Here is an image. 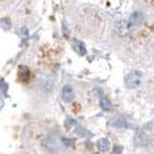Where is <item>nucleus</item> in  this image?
<instances>
[{"label":"nucleus","mask_w":154,"mask_h":154,"mask_svg":"<svg viewBox=\"0 0 154 154\" xmlns=\"http://www.w3.org/2000/svg\"><path fill=\"white\" fill-rule=\"evenodd\" d=\"M141 75L138 71H131L125 78V84L129 89H135L140 84Z\"/></svg>","instance_id":"obj_1"},{"label":"nucleus","mask_w":154,"mask_h":154,"mask_svg":"<svg viewBox=\"0 0 154 154\" xmlns=\"http://www.w3.org/2000/svg\"><path fill=\"white\" fill-rule=\"evenodd\" d=\"M62 99L66 103H70L74 99V90L70 85H64L62 88Z\"/></svg>","instance_id":"obj_2"},{"label":"nucleus","mask_w":154,"mask_h":154,"mask_svg":"<svg viewBox=\"0 0 154 154\" xmlns=\"http://www.w3.org/2000/svg\"><path fill=\"white\" fill-rule=\"evenodd\" d=\"M130 26H139L141 22H143V14L141 13H135L131 15V17H130Z\"/></svg>","instance_id":"obj_3"},{"label":"nucleus","mask_w":154,"mask_h":154,"mask_svg":"<svg viewBox=\"0 0 154 154\" xmlns=\"http://www.w3.org/2000/svg\"><path fill=\"white\" fill-rule=\"evenodd\" d=\"M98 148H99L101 152H106V151H108V148H109L108 139H106V138H101L100 140L98 141Z\"/></svg>","instance_id":"obj_4"},{"label":"nucleus","mask_w":154,"mask_h":154,"mask_svg":"<svg viewBox=\"0 0 154 154\" xmlns=\"http://www.w3.org/2000/svg\"><path fill=\"white\" fill-rule=\"evenodd\" d=\"M100 106H101V108L103 110L108 112L109 109H110V107H112V103H110V101H109L107 98H101L100 99Z\"/></svg>","instance_id":"obj_5"}]
</instances>
